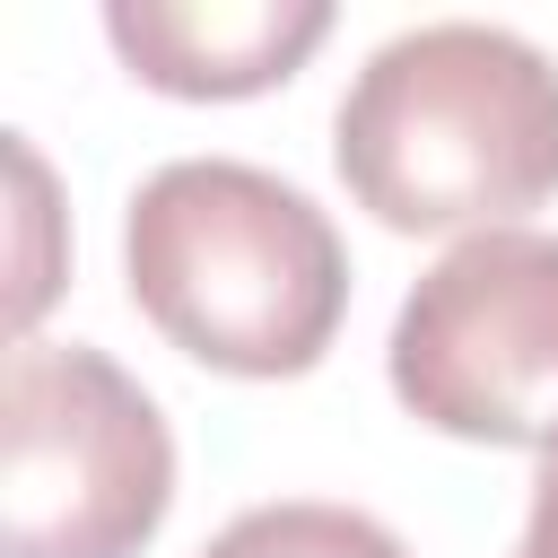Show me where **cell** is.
Masks as SVG:
<instances>
[{"label":"cell","instance_id":"cell-7","mask_svg":"<svg viewBox=\"0 0 558 558\" xmlns=\"http://www.w3.org/2000/svg\"><path fill=\"white\" fill-rule=\"evenodd\" d=\"M514 558H558V436L541 445V471H532V514H523Z\"/></svg>","mask_w":558,"mask_h":558},{"label":"cell","instance_id":"cell-2","mask_svg":"<svg viewBox=\"0 0 558 558\" xmlns=\"http://www.w3.org/2000/svg\"><path fill=\"white\" fill-rule=\"evenodd\" d=\"M131 305L218 375H305L349 314V244L270 166L174 157L131 192L122 218Z\"/></svg>","mask_w":558,"mask_h":558},{"label":"cell","instance_id":"cell-4","mask_svg":"<svg viewBox=\"0 0 558 558\" xmlns=\"http://www.w3.org/2000/svg\"><path fill=\"white\" fill-rule=\"evenodd\" d=\"M392 401L462 445L558 436V235L480 227L392 314Z\"/></svg>","mask_w":558,"mask_h":558},{"label":"cell","instance_id":"cell-1","mask_svg":"<svg viewBox=\"0 0 558 558\" xmlns=\"http://www.w3.org/2000/svg\"><path fill=\"white\" fill-rule=\"evenodd\" d=\"M331 157L392 235L514 227L558 192V61L488 17L410 26L349 78Z\"/></svg>","mask_w":558,"mask_h":558},{"label":"cell","instance_id":"cell-3","mask_svg":"<svg viewBox=\"0 0 558 558\" xmlns=\"http://www.w3.org/2000/svg\"><path fill=\"white\" fill-rule=\"evenodd\" d=\"M174 506V436L87 340H17L0 375V558H140Z\"/></svg>","mask_w":558,"mask_h":558},{"label":"cell","instance_id":"cell-6","mask_svg":"<svg viewBox=\"0 0 558 558\" xmlns=\"http://www.w3.org/2000/svg\"><path fill=\"white\" fill-rule=\"evenodd\" d=\"M201 558H410V549H401V532H384L357 506L279 497V506H244Z\"/></svg>","mask_w":558,"mask_h":558},{"label":"cell","instance_id":"cell-5","mask_svg":"<svg viewBox=\"0 0 558 558\" xmlns=\"http://www.w3.org/2000/svg\"><path fill=\"white\" fill-rule=\"evenodd\" d=\"M105 35L157 96H262L331 35V0H105Z\"/></svg>","mask_w":558,"mask_h":558}]
</instances>
